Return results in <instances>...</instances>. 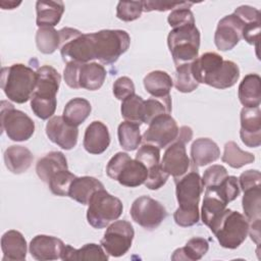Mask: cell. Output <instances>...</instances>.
I'll return each mask as SVG.
<instances>
[{"label": "cell", "mask_w": 261, "mask_h": 261, "mask_svg": "<svg viewBox=\"0 0 261 261\" xmlns=\"http://www.w3.org/2000/svg\"><path fill=\"white\" fill-rule=\"evenodd\" d=\"M260 220H254L251 221V223H249V233L252 241L255 242L256 245L259 246L260 244Z\"/></svg>", "instance_id": "11a10c76"}, {"label": "cell", "mask_w": 261, "mask_h": 261, "mask_svg": "<svg viewBox=\"0 0 261 261\" xmlns=\"http://www.w3.org/2000/svg\"><path fill=\"white\" fill-rule=\"evenodd\" d=\"M33 159L32 152L23 146L12 145L4 152L5 166L14 174L25 172L31 167Z\"/></svg>", "instance_id": "d4e9b609"}, {"label": "cell", "mask_w": 261, "mask_h": 261, "mask_svg": "<svg viewBox=\"0 0 261 261\" xmlns=\"http://www.w3.org/2000/svg\"><path fill=\"white\" fill-rule=\"evenodd\" d=\"M36 12V22L39 28H53L61 19L64 12V4L62 1H37Z\"/></svg>", "instance_id": "f1b7e54d"}, {"label": "cell", "mask_w": 261, "mask_h": 261, "mask_svg": "<svg viewBox=\"0 0 261 261\" xmlns=\"http://www.w3.org/2000/svg\"><path fill=\"white\" fill-rule=\"evenodd\" d=\"M228 175L226 168L223 165H212L208 167L205 171L202 178L203 187H215L222 182V180Z\"/></svg>", "instance_id": "f6af8a7d"}, {"label": "cell", "mask_w": 261, "mask_h": 261, "mask_svg": "<svg viewBox=\"0 0 261 261\" xmlns=\"http://www.w3.org/2000/svg\"><path fill=\"white\" fill-rule=\"evenodd\" d=\"M91 111L92 106L88 100L84 98H73L66 103L62 117L67 123L77 127L88 118Z\"/></svg>", "instance_id": "1f68e13d"}, {"label": "cell", "mask_w": 261, "mask_h": 261, "mask_svg": "<svg viewBox=\"0 0 261 261\" xmlns=\"http://www.w3.org/2000/svg\"><path fill=\"white\" fill-rule=\"evenodd\" d=\"M220 156L217 144L208 138H199L192 144L191 158L193 166L200 167L216 161Z\"/></svg>", "instance_id": "603a6c76"}, {"label": "cell", "mask_w": 261, "mask_h": 261, "mask_svg": "<svg viewBox=\"0 0 261 261\" xmlns=\"http://www.w3.org/2000/svg\"><path fill=\"white\" fill-rule=\"evenodd\" d=\"M175 181V194L178 202V209L180 210H199V201L203 192L202 178L195 169L192 167L190 172Z\"/></svg>", "instance_id": "8fae6325"}, {"label": "cell", "mask_w": 261, "mask_h": 261, "mask_svg": "<svg viewBox=\"0 0 261 261\" xmlns=\"http://www.w3.org/2000/svg\"><path fill=\"white\" fill-rule=\"evenodd\" d=\"M186 145L187 144L176 139L167 146L161 160L162 169L168 175H171L174 180L184 176L191 167V160L187 155Z\"/></svg>", "instance_id": "4fadbf2b"}, {"label": "cell", "mask_w": 261, "mask_h": 261, "mask_svg": "<svg viewBox=\"0 0 261 261\" xmlns=\"http://www.w3.org/2000/svg\"><path fill=\"white\" fill-rule=\"evenodd\" d=\"M88 205V223L97 229L104 228L111 222L117 220L123 210L121 201L110 195L105 189L95 192Z\"/></svg>", "instance_id": "5b68a950"}, {"label": "cell", "mask_w": 261, "mask_h": 261, "mask_svg": "<svg viewBox=\"0 0 261 261\" xmlns=\"http://www.w3.org/2000/svg\"><path fill=\"white\" fill-rule=\"evenodd\" d=\"M194 3L193 2H167V1H143V10L145 12L150 11H166V10H173L179 7H188L190 8Z\"/></svg>", "instance_id": "7dc6e473"}, {"label": "cell", "mask_w": 261, "mask_h": 261, "mask_svg": "<svg viewBox=\"0 0 261 261\" xmlns=\"http://www.w3.org/2000/svg\"><path fill=\"white\" fill-rule=\"evenodd\" d=\"M106 79V69L98 62L79 63L76 73L77 89L96 91L102 87Z\"/></svg>", "instance_id": "d6986e66"}, {"label": "cell", "mask_w": 261, "mask_h": 261, "mask_svg": "<svg viewBox=\"0 0 261 261\" xmlns=\"http://www.w3.org/2000/svg\"><path fill=\"white\" fill-rule=\"evenodd\" d=\"M110 144V135L108 127L101 121L91 122L84 136L83 146L90 154L99 155L106 151Z\"/></svg>", "instance_id": "ac0fdd59"}, {"label": "cell", "mask_w": 261, "mask_h": 261, "mask_svg": "<svg viewBox=\"0 0 261 261\" xmlns=\"http://www.w3.org/2000/svg\"><path fill=\"white\" fill-rule=\"evenodd\" d=\"M1 129L14 142H24L31 139L35 132V122L24 112L17 110L7 101H1Z\"/></svg>", "instance_id": "52a82bcc"}, {"label": "cell", "mask_w": 261, "mask_h": 261, "mask_svg": "<svg viewBox=\"0 0 261 261\" xmlns=\"http://www.w3.org/2000/svg\"><path fill=\"white\" fill-rule=\"evenodd\" d=\"M145 100L139 95H132L125 98L121 103V115L126 121L143 123V110Z\"/></svg>", "instance_id": "74e56055"}, {"label": "cell", "mask_w": 261, "mask_h": 261, "mask_svg": "<svg viewBox=\"0 0 261 261\" xmlns=\"http://www.w3.org/2000/svg\"><path fill=\"white\" fill-rule=\"evenodd\" d=\"M215 187L218 189V191L224 197V199L227 201V203L237 199L241 192L239 180L233 175H227L222 180L221 184H219L218 186H215Z\"/></svg>", "instance_id": "bcb514c9"}, {"label": "cell", "mask_w": 261, "mask_h": 261, "mask_svg": "<svg viewBox=\"0 0 261 261\" xmlns=\"http://www.w3.org/2000/svg\"><path fill=\"white\" fill-rule=\"evenodd\" d=\"M46 135L52 143L64 150H70L77 143L79 129L67 123L62 116H53L46 124Z\"/></svg>", "instance_id": "5bb4252c"}, {"label": "cell", "mask_w": 261, "mask_h": 261, "mask_svg": "<svg viewBox=\"0 0 261 261\" xmlns=\"http://www.w3.org/2000/svg\"><path fill=\"white\" fill-rule=\"evenodd\" d=\"M144 87L153 98L171 101L170 90L173 86L171 76L163 70H153L144 77Z\"/></svg>", "instance_id": "44dd1931"}, {"label": "cell", "mask_w": 261, "mask_h": 261, "mask_svg": "<svg viewBox=\"0 0 261 261\" xmlns=\"http://www.w3.org/2000/svg\"><path fill=\"white\" fill-rule=\"evenodd\" d=\"M129 213L136 223L148 230L157 228L167 216L165 207L148 196L137 198L132 204Z\"/></svg>", "instance_id": "9c48e42d"}, {"label": "cell", "mask_w": 261, "mask_h": 261, "mask_svg": "<svg viewBox=\"0 0 261 261\" xmlns=\"http://www.w3.org/2000/svg\"><path fill=\"white\" fill-rule=\"evenodd\" d=\"M21 4V1H12V0H9V1H6V0H1L0 1V6L2 9H14L16 8L17 6H19Z\"/></svg>", "instance_id": "6f0895ef"}, {"label": "cell", "mask_w": 261, "mask_h": 261, "mask_svg": "<svg viewBox=\"0 0 261 261\" xmlns=\"http://www.w3.org/2000/svg\"><path fill=\"white\" fill-rule=\"evenodd\" d=\"M260 21L246 23L243 29L242 37L243 39L250 45H255L256 49H258V41L260 34Z\"/></svg>", "instance_id": "db71d44e"}, {"label": "cell", "mask_w": 261, "mask_h": 261, "mask_svg": "<svg viewBox=\"0 0 261 261\" xmlns=\"http://www.w3.org/2000/svg\"><path fill=\"white\" fill-rule=\"evenodd\" d=\"M261 79L257 73L245 75L239 86V100L244 107H259L261 102Z\"/></svg>", "instance_id": "4316f807"}, {"label": "cell", "mask_w": 261, "mask_h": 261, "mask_svg": "<svg viewBox=\"0 0 261 261\" xmlns=\"http://www.w3.org/2000/svg\"><path fill=\"white\" fill-rule=\"evenodd\" d=\"M193 138V130L190 126L187 125H182L179 130H178V136H177V140L184 142L185 144L189 143Z\"/></svg>", "instance_id": "9f6ffc18"}, {"label": "cell", "mask_w": 261, "mask_h": 261, "mask_svg": "<svg viewBox=\"0 0 261 261\" xmlns=\"http://www.w3.org/2000/svg\"><path fill=\"white\" fill-rule=\"evenodd\" d=\"M118 141L125 151L136 150L142 142L140 124L132 121H123L118 125Z\"/></svg>", "instance_id": "836d02e7"}, {"label": "cell", "mask_w": 261, "mask_h": 261, "mask_svg": "<svg viewBox=\"0 0 261 261\" xmlns=\"http://www.w3.org/2000/svg\"><path fill=\"white\" fill-rule=\"evenodd\" d=\"M143 11V1H120L116 6V16L122 21L136 20Z\"/></svg>", "instance_id": "b9f144b4"}, {"label": "cell", "mask_w": 261, "mask_h": 261, "mask_svg": "<svg viewBox=\"0 0 261 261\" xmlns=\"http://www.w3.org/2000/svg\"><path fill=\"white\" fill-rule=\"evenodd\" d=\"M221 160L232 168H241L247 164L253 163L255 156L252 153L243 151L233 141H229L224 145Z\"/></svg>", "instance_id": "e575fe53"}, {"label": "cell", "mask_w": 261, "mask_h": 261, "mask_svg": "<svg viewBox=\"0 0 261 261\" xmlns=\"http://www.w3.org/2000/svg\"><path fill=\"white\" fill-rule=\"evenodd\" d=\"M242 204L245 216L250 222L261 219V186L244 191Z\"/></svg>", "instance_id": "d590c367"}, {"label": "cell", "mask_w": 261, "mask_h": 261, "mask_svg": "<svg viewBox=\"0 0 261 261\" xmlns=\"http://www.w3.org/2000/svg\"><path fill=\"white\" fill-rule=\"evenodd\" d=\"M238 180H239L240 189H242L244 192L248 189L260 186L261 174L258 170L249 169V170H246L243 173H241Z\"/></svg>", "instance_id": "816d5d0a"}, {"label": "cell", "mask_w": 261, "mask_h": 261, "mask_svg": "<svg viewBox=\"0 0 261 261\" xmlns=\"http://www.w3.org/2000/svg\"><path fill=\"white\" fill-rule=\"evenodd\" d=\"M142 162L147 169H152L160 165V149L150 144H144L137 152L136 158Z\"/></svg>", "instance_id": "7bdbcfd3"}, {"label": "cell", "mask_w": 261, "mask_h": 261, "mask_svg": "<svg viewBox=\"0 0 261 261\" xmlns=\"http://www.w3.org/2000/svg\"><path fill=\"white\" fill-rule=\"evenodd\" d=\"M199 83L195 80L192 72V63L184 64L176 67L174 87L178 92L191 93L196 90Z\"/></svg>", "instance_id": "ab89813d"}, {"label": "cell", "mask_w": 261, "mask_h": 261, "mask_svg": "<svg viewBox=\"0 0 261 261\" xmlns=\"http://www.w3.org/2000/svg\"><path fill=\"white\" fill-rule=\"evenodd\" d=\"M2 261H22L27 257V241L21 232L10 229L1 238Z\"/></svg>", "instance_id": "ffe728a7"}, {"label": "cell", "mask_w": 261, "mask_h": 261, "mask_svg": "<svg viewBox=\"0 0 261 261\" xmlns=\"http://www.w3.org/2000/svg\"><path fill=\"white\" fill-rule=\"evenodd\" d=\"M134 237L135 230L130 222L115 220L108 225L100 244L108 255L120 257L130 249Z\"/></svg>", "instance_id": "ba28073f"}, {"label": "cell", "mask_w": 261, "mask_h": 261, "mask_svg": "<svg viewBox=\"0 0 261 261\" xmlns=\"http://www.w3.org/2000/svg\"><path fill=\"white\" fill-rule=\"evenodd\" d=\"M244 21L234 13L221 18L214 34V43L218 50L228 51L233 49L243 39Z\"/></svg>", "instance_id": "7c38bea8"}, {"label": "cell", "mask_w": 261, "mask_h": 261, "mask_svg": "<svg viewBox=\"0 0 261 261\" xmlns=\"http://www.w3.org/2000/svg\"><path fill=\"white\" fill-rule=\"evenodd\" d=\"M222 62V56L215 52L202 54L192 62V72L195 80L199 84H204V81L213 74L221 66Z\"/></svg>", "instance_id": "4dcf8cb0"}, {"label": "cell", "mask_w": 261, "mask_h": 261, "mask_svg": "<svg viewBox=\"0 0 261 261\" xmlns=\"http://www.w3.org/2000/svg\"><path fill=\"white\" fill-rule=\"evenodd\" d=\"M199 218V210H180L177 208L173 214L175 223L181 227H189L197 224Z\"/></svg>", "instance_id": "f907efd6"}, {"label": "cell", "mask_w": 261, "mask_h": 261, "mask_svg": "<svg viewBox=\"0 0 261 261\" xmlns=\"http://www.w3.org/2000/svg\"><path fill=\"white\" fill-rule=\"evenodd\" d=\"M171 112V101L160 100L157 98H150L144 102L143 123L149 124L155 117Z\"/></svg>", "instance_id": "f35d334b"}, {"label": "cell", "mask_w": 261, "mask_h": 261, "mask_svg": "<svg viewBox=\"0 0 261 261\" xmlns=\"http://www.w3.org/2000/svg\"><path fill=\"white\" fill-rule=\"evenodd\" d=\"M92 52L95 60L112 64L128 49L130 37L123 30H102L90 33Z\"/></svg>", "instance_id": "3957f363"}, {"label": "cell", "mask_w": 261, "mask_h": 261, "mask_svg": "<svg viewBox=\"0 0 261 261\" xmlns=\"http://www.w3.org/2000/svg\"><path fill=\"white\" fill-rule=\"evenodd\" d=\"M75 177L76 176L70 171H68V169L61 170L55 173L50 178V180L48 181V187L54 195L65 197V196H68L71 182Z\"/></svg>", "instance_id": "60d3db41"}, {"label": "cell", "mask_w": 261, "mask_h": 261, "mask_svg": "<svg viewBox=\"0 0 261 261\" xmlns=\"http://www.w3.org/2000/svg\"><path fill=\"white\" fill-rule=\"evenodd\" d=\"M59 33L51 27L39 28L36 33V44L40 52L52 54L59 48Z\"/></svg>", "instance_id": "8d00e7d4"}, {"label": "cell", "mask_w": 261, "mask_h": 261, "mask_svg": "<svg viewBox=\"0 0 261 261\" xmlns=\"http://www.w3.org/2000/svg\"><path fill=\"white\" fill-rule=\"evenodd\" d=\"M106 173L121 186L136 188L145 184L148 169L139 160L132 159L128 154L118 152L108 161Z\"/></svg>", "instance_id": "8992f818"}, {"label": "cell", "mask_w": 261, "mask_h": 261, "mask_svg": "<svg viewBox=\"0 0 261 261\" xmlns=\"http://www.w3.org/2000/svg\"><path fill=\"white\" fill-rule=\"evenodd\" d=\"M242 142L249 148H257L261 144V111L259 107H244L241 111Z\"/></svg>", "instance_id": "9a60e30c"}, {"label": "cell", "mask_w": 261, "mask_h": 261, "mask_svg": "<svg viewBox=\"0 0 261 261\" xmlns=\"http://www.w3.org/2000/svg\"><path fill=\"white\" fill-rule=\"evenodd\" d=\"M36 72L37 83L32 97L46 100H57L56 94L61 82V76L58 71L50 65H43L38 68Z\"/></svg>", "instance_id": "e0dca14e"}, {"label": "cell", "mask_w": 261, "mask_h": 261, "mask_svg": "<svg viewBox=\"0 0 261 261\" xmlns=\"http://www.w3.org/2000/svg\"><path fill=\"white\" fill-rule=\"evenodd\" d=\"M240 77V68L237 63L231 60H223L221 66L210 76H208L204 84L215 89H228L232 87Z\"/></svg>", "instance_id": "484cf974"}, {"label": "cell", "mask_w": 261, "mask_h": 261, "mask_svg": "<svg viewBox=\"0 0 261 261\" xmlns=\"http://www.w3.org/2000/svg\"><path fill=\"white\" fill-rule=\"evenodd\" d=\"M64 243L55 237L38 234L30 243L29 250L32 257L39 261L57 260L61 258Z\"/></svg>", "instance_id": "2e32d148"}, {"label": "cell", "mask_w": 261, "mask_h": 261, "mask_svg": "<svg viewBox=\"0 0 261 261\" xmlns=\"http://www.w3.org/2000/svg\"><path fill=\"white\" fill-rule=\"evenodd\" d=\"M135 94V85L127 76L118 77L113 84V95L116 99L123 101Z\"/></svg>", "instance_id": "681fc988"}, {"label": "cell", "mask_w": 261, "mask_h": 261, "mask_svg": "<svg viewBox=\"0 0 261 261\" xmlns=\"http://www.w3.org/2000/svg\"><path fill=\"white\" fill-rule=\"evenodd\" d=\"M167 21L172 29L195 24L194 14L188 7H179L173 9L168 15Z\"/></svg>", "instance_id": "ee69618b"}, {"label": "cell", "mask_w": 261, "mask_h": 261, "mask_svg": "<svg viewBox=\"0 0 261 261\" xmlns=\"http://www.w3.org/2000/svg\"><path fill=\"white\" fill-rule=\"evenodd\" d=\"M227 201L220 194L216 187H208L205 190L204 200L201 209L202 221L205 225L209 226L210 223L226 209Z\"/></svg>", "instance_id": "7402d4cb"}, {"label": "cell", "mask_w": 261, "mask_h": 261, "mask_svg": "<svg viewBox=\"0 0 261 261\" xmlns=\"http://www.w3.org/2000/svg\"><path fill=\"white\" fill-rule=\"evenodd\" d=\"M66 169H68L66 157L59 151H52L46 154L36 164V172L39 178L46 184L55 173Z\"/></svg>", "instance_id": "cb8c5ba5"}, {"label": "cell", "mask_w": 261, "mask_h": 261, "mask_svg": "<svg viewBox=\"0 0 261 261\" xmlns=\"http://www.w3.org/2000/svg\"><path fill=\"white\" fill-rule=\"evenodd\" d=\"M233 13L237 16H239L244 21L245 24L260 21V11L257 8H254L249 5H242L238 7Z\"/></svg>", "instance_id": "f5cc1de1"}, {"label": "cell", "mask_w": 261, "mask_h": 261, "mask_svg": "<svg viewBox=\"0 0 261 261\" xmlns=\"http://www.w3.org/2000/svg\"><path fill=\"white\" fill-rule=\"evenodd\" d=\"M167 45L175 67L192 63L198 58L200 32L195 24L172 29L167 36Z\"/></svg>", "instance_id": "277c9868"}, {"label": "cell", "mask_w": 261, "mask_h": 261, "mask_svg": "<svg viewBox=\"0 0 261 261\" xmlns=\"http://www.w3.org/2000/svg\"><path fill=\"white\" fill-rule=\"evenodd\" d=\"M209 249V244L207 240L203 238H192L190 239L185 247L176 249L172 256L171 260H185V261H197L200 260Z\"/></svg>", "instance_id": "d6a6232c"}, {"label": "cell", "mask_w": 261, "mask_h": 261, "mask_svg": "<svg viewBox=\"0 0 261 261\" xmlns=\"http://www.w3.org/2000/svg\"><path fill=\"white\" fill-rule=\"evenodd\" d=\"M64 261H81V260H100L107 261L108 254L102 246L97 244H86L80 249H74L70 245H65L61 253V258Z\"/></svg>", "instance_id": "f546056e"}, {"label": "cell", "mask_w": 261, "mask_h": 261, "mask_svg": "<svg viewBox=\"0 0 261 261\" xmlns=\"http://www.w3.org/2000/svg\"><path fill=\"white\" fill-rule=\"evenodd\" d=\"M37 83V72L21 63H15L1 70V89L6 97L18 104L31 100Z\"/></svg>", "instance_id": "6da1fadb"}, {"label": "cell", "mask_w": 261, "mask_h": 261, "mask_svg": "<svg viewBox=\"0 0 261 261\" xmlns=\"http://www.w3.org/2000/svg\"><path fill=\"white\" fill-rule=\"evenodd\" d=\"M101 189H104L103 184L93 176L75 177L71 182L68 197L83 205H88L94 193Z\"/></svg>", "instance_id": "83f0119b"}, {"label": "cell", "mask_w": 261, "mask_h": 261, "mask_svg": "<svg viewBox=\"0 0 261 261\" xmlns=\"http://www.w3.org/2000/svg\"><path fill=\"white\" fill-rule=\"evenodd\" d=\"M178 126L170 114L165 113L155 117L149 127L142 136L144 144H150L155 147L166 148L173 143L178 136Z\"/></svg>", "instance_id": "30bf717a"}, {"label": "cell", "mask_w": 261, "mask_h": 261, "mask_svg": "<svg viewBox=\"0 0 261 261\" xmlns=\"http://www.w3.org/2000/svg\"><path fill=\"white\" fill-rule=\"evenodd\" d=\"M168 176L169 175L162 169L161 164H160V165L148 170V176H147V179L144 185L149 190L155 191L165 185Z\"/></svg>", "instance_id": "c3c4849f"}, {"label": "cell", "mask_w": 261, "mask_h": 261, "mask_svg": "<svg viewBox=\"0 0 261 261\" xmlns=\"http://www.w3.org/2000/svg\"><path fill=\"white\" fill-rule=\"evenodd\" d=\"M221 247L237 249L249 233V220L238 211L225 209L208 226Z\"/></svg>", "instance_id": "7a4b0ae2"}]
</instances>
